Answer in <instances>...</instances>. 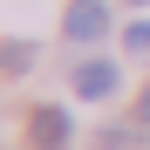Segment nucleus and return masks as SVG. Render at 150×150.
I'll list each match as a JSON object with an SVG mask.
<instances>
[{
	"mask_svg": "<svg viewBox=\"0 0 150 150\" xmlns=\"http://www.w3.org/2000/svg\"><path fill=\"white\" fill-rule=\"evenodd\" d=\"M137 123H143V130H150V89L137 96Z\"/></svg>",
	"mask_w": 150,
	"mask_h": 150,
	"instance_id": "nucleus-6",
	"label": "nucleus"
},
{
	"mask_svg": "<svg viewBox=\"0 0 150 150\" xmlns=\"http://www.w3.org/2000/svg\"><path fill=\"white\" fill-rule=\"evenodd\" d=\"M28 62H34V48H28V41H7V48H0V75H21Z\"/></svg>",
	"mask_w": 150,
	"mask_h": 150,
	"instance_id": "nucleus-4",
	"label": "nucleus"
},
{
	"mask_svg": "<svg viewBox=\"0 0 150 150\" xmlns=\"http://www.w3.org/2000/svg\"><path fill=\"white\" fill-rule=\"evenodd\" d=\"M75 96H89V103L116 96V68L109 62H82V68H75Z\"/></svg>",
	"mask_w": 150,
	"mask_h": 150,
	"instance_id": "nucleus-2",
	"label": "nucleus"
},
{
	"mask_svg": "<svg viewBox=\"0 0 150 150\" xmlns=\"http://www.w3.org/2000/svg\"><path fill=\"white\" fill-rule=\"evenodd\" d=\"M123 41H130L137 55H150V28H130V34H123Z\"/></svg>",
	"mask_w": 150,
	"mask_h": 150,
	"instance_id": "nucleus-5",
	"label": "nucleus"
},
{
	"mask_svg": "<svg viewBox=\"0 0 150 150\" xmlns=\"http://www.w3.org/2000/svg\"><path fill=\"white\" fill-rule=\"evenodd\" d=\"M62 21H68V41H103L109 34V7H103V0H75Z\"/></svg>",
	"mask_w": 150,
	"mask_h": 150,
	"instance_id": "nucleus-1",
	"label": "nucleus"
},
{
	"mask_svg": "<svg viewBox=\"0 0 150 150\" xmlns=\"http://www.w3.org/2000/svg\"><path fill=\"white\" fill-rule=\"evenodd\" d=\"M34 137L41 143H68V109H34Z\"/></svg>",
	"mask_w": 150,
	"mask_h": 150,
	"instance_id": "nucleus-3",
	"label": "nucleus"
}]
</instances>
